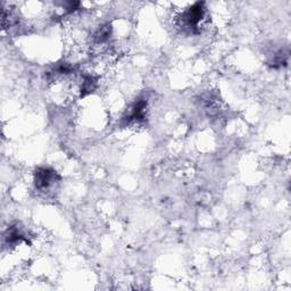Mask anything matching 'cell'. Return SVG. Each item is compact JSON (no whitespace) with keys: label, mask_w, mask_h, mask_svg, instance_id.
Returning <instances> with one entry per match:
<instances>
[{"label":"cell","mask_w":291,"mask_h":291,"mask_svg":"<svg viewBox=\"0 0 291 291\" xmlns=\"http://www.w3.org/2000/svg\"><path fill=\"white\" fill-rule=\"evenodd\" d=\"M55 180V173L50 170L40 169L35 173V186L40 189H44L50 186L52 181Z\"/></svg>","instance_id":"obj_1"}]
</instances>
